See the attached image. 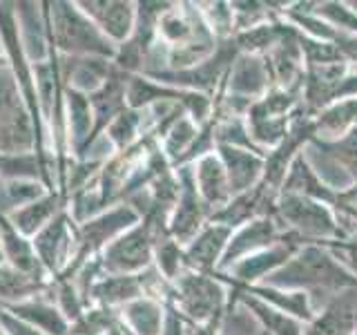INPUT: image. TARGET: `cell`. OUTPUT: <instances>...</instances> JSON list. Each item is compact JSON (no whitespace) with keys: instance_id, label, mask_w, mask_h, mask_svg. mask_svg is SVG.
Here are the masks:
<instances>
[{"instance_id":"obj_1","label":"cell","mask_w":357,"mask_h":335,"mask_svg":"<svg viewBox=\"0 0 357 335\" xmlns=\"http://www.w3.org/2000/svg\"><path fill=\"white\" fill-rule=\"evenodd\" d=\"M264 284L306 293L315 315L333 297L349 288H357V282L344 271L328 246L324 244H301L290 255V260Z\"/></svg>"},{"instance_id":"obj_2","label":"cell","mask_w":357,"mask_h":335,"mask_svg":"<svg viewBox=\"0 0 357 335\" xmlns=\"http://www.w3.org/2000/svg\"><path fill=\"white\" fill-rule=\"evenodd\" d=\"M36 154L56 188V163L9 67L0 70V156ZM59 190V188H56Z\"/></svg>"},{"instance_id":"obj_3","label":"cell","mask_w":357,"mask_h":335,"mask_svg":"<svg viewBox=\"0 0 357 335\" xmlns=\"http://www.w3.org/2000/svg\"><path fill=\"white\" fill-rule=\"evenodd\" d=\"M47 11L50 47L59 56H98L114 61L116 45H112L89 20L76 0H52Z\"/></svg>"},{"instance_id":"obj_4","label":"cell","mask_w":357,"mask_h":335,"mask_svg":"<svg viewBox=\"0 0 357 335\" xmlns=\"http://www.w3.org/2000/svg\"><path fill=\"white\" fill-rule=\"evenodd\" d=\"M230 286L219 273L183 271L170 284L167 304L188 324H219L230 306Z\"/></svg>"},{"instance_id":"obj_5","label":"cell","mask_w":357,"mask_h":335,"mask_svg":"<svg viewBox=\"0 0 357 335\" xmlns=\"http://www.w3.org/2000/svg\"><path fill=\"white\" fill-rule=\"evenodd\" d=\"M275 217L290 239L299 244H333L342 241L340 215L333 204L301 195L279 193Z\"/></svg>"},{"instance_id":"obj_6","label":"cell","mask_w":357,"mask_h":335,"mask_svg":"<svg viewBox=\"0 0 357 335\" xmlns=\"http://www.w3.org/2000/svg\"><path fill=\"white\" fill-rule=\"evenodd\" d=\"M301 154L335 197L357 184V128L337 139H310Z\"/></svg>"},{"instance_id":"obj_7","label":"cell","mask_w":357,"mask_h":335,"mask_svg":"<svg viewBox=\"0 0 357 335\" xmlns=\"http://www.w3.org/2000/svg\"><path fill=\"white\" fill-rule=\"evenodd\" d=\"M163 234L165 226L150 219H141L137 226L126 230L119 239L112 241L100 253L98 262L103 273L114 275H139L154 266V248Z\"/></svg>"},{"instance_id":"obj_8","label":"cell","mask_w":357,"mask_h":335,"mask_svg":"<svg viewBox=\"0 0 357 335\" xmlns=\"http://www.w3.org/2000/svg\"><path fill=\"white\" fill-rule=\"evenodd\" d=\"M139 221H141L139 212L130 204H126V201H121V204H114L107 210L98 212L96 217L78 223V228H76L78 230V253H76L74 264L70 266V271H67L63 277H72L83 264L100 257V253H103L112 241L119 239L121 234L130 230L132 226H137Z\"/></svg>"},{"instance_id":"obj_9","label":"cell","mask_w":357,"mask_h":335,"mask_svg":"<svg viewBox=\"0 0 357 335\" xmlns=\"http://www.w3.org/2000/svg\"><path fill=\"white\" fill-rule=\"evenodd\" d=\"M78 223L72 219L67 208L59 217H54L36 237L31 239L33 251L38 255L45 273L50 279L63 277L76 260L78 253Z\"/></svg>"},{"instance_id":"obj_10","label":"cell","mask_w":357,"mask_h":335,"mask_svg":"<svg viewBox=\"0 0 357 335\" xmlns=\"http://www.w3.org/2000/svg\"><path fill=\"white\" fill-rule=\"evenodd\" d=\"M174 170L178 177V197L174 201V208L170 212V217H167L165 230L174 241L185 246L212 219V215L197 193L190 165L174 168Z\"/></svg>"},{"instance_id":"obj_11","label":"cell","mask_w":357,"mask_h":335,"mask_svg":"<svg viewBox=\"0 0 357 335\" xmlns=\"http://www.w3.org/2000/svg\"><path fill=\"white\" fill-rule=\"evenodd\" d=\"M284 239H288V234L282 223H279V219L275 217V212L273 215H264V217L241 223V226L234 228L230 234L226 255H223L221 266H219V273H226L230 266L241 262L243 257L255 255L264 248H271V246Z\"/></svg>"},{"instance_id":"obj_12","label":"cell","mask_w":357,"mask_h":335,"mask_svg":"<svg viewBox=\"0 0 357 335\" xmlns=\"http://www.w3.org/2000/svg\"><path fill=\"white\" fill-rule=\"evenodd\" d=\"M299 241L295 239H284L271 248H264L255 255L243 257L241 262H237L234 266H230L226 273H219L223 279L228 282V286L232 288H248V286H257V284H264L268 277L273 273H277L282 268L290 255H293L299 248Z\"/></svg>"},{"instance_id":"obj_13","label":"cell","mask_w":357,"mask_h":335,"mask_svg":"<svg viewBox=\"0 0 357 335\" xmlns=\"http://www.w3.org/2000/svg\"><path fill=\"white\" fill-rule=\"evenodd\" d=\"M76 3L98 31L112 45H116V50L137 27V3L132 0H76Z\"/></svg>"},{"instance_id":"obj_14","label":"cell","mask_w":357,"mask_h":335,"mask_svg":"<svg viewBox=\"0 0 357 335\" xmlns=\"http://www.w3.org/2000/svg\"><path fill=\"white\" fill-rule=\"evenodd\" d=\"M114 70V61L98 59V56H59V74L63 87L85 96L96 94L109 81Z\"/></svg>"},{"instance_id":"obj_15","label":"cell","mask_w":357,"mask_h":335,"mask_svg":"<svg viewBox=\"0 0 357 335\" xmlns=\"http://www.w3.org/2000/svg\"><path fill=\"white\" fill-rule=\"evenodd\" d=\"M232 230L217 221H208L192 239L183 246L185 268L197 273H219Z\"/></svg>"},{"instance_id":"obj_16","label":"cell","mask_w":357,"mask_h":335,"mask_svg":"<svg viewBox=\"0 0 357 335\" xmlns=\"http://www.w3.org/2000/svg\"><path fill=\"white\" fill-rule=\"evenodd\" d=\"M16 25L20 36V47L31 65L45 63L50 59V31L45 3H14Z\"/></svg>"},{"instance_id":"obj_17","label":"cell","mask_w":357,"mask_h":335,"mask_svg":"<svg viewBox=\"0 0 357 335\" xmlns=\"http://www.w3.org/2000/svg\"><path fill=\"white\" fill-rule=\"evenodd\" d=\"M145 295V275H114L103 273L89 286L85 302L87 306H98L112 313H119L130 302Z\"/></svg>"},{"instance_id":"obj_18","label":"cell","mask_w":357,"mask_h":335,"mask_svg":"<svg viewBox=\"0 0 357 335\" xmlns=\"http://www.w3.org/2000/svg\"><path fill=\"white\" fill-rule=\"evenodd\" d=\"M190 172H192L195 188L201 201L210 210V215H215L223 206H228V201L232 199V190L226 168H223L217 150L199 156L195 163H190Z\"/></svg>"},{"instance_id":"obj_19","label":"cell","mask_w":357,"mask_h":335,"mask_svg":"<svg viewBox=\"0 0 357 335\" xmlns=\"http://www.w3.org/2000/svg\"><path fill=\"white\" fill-rule=\"evenodd\" d=\"M217 154L226 168L232 197L264 184L266 154L248 148H234V145H217Z\"/></svg>"},{"instance_id":"obj_20","label":"cell","mask_w":357,"mask_h":335,"mask_svg":"<svg viewBox=\"0 0 357 335\" xmlns=\"http://www.w3.org/2000/svg\"><path fill=\"white\" fill-rule=\"evenodd\" d=\"M201 137V126L188 114H178L167 123V126L156 134V143L172 168H181L192 163V152L197 148V141Z\"/></svg>"},{"instance_id":"obj_21","label":"cell","mask_w":357,"mask_h":335,"mask_svg":"<svg viewBox=\"0 0 357 335\" xmlns=\"http://www.w3.org/2000/svg\"><path fill=\"white\" fill-rule=\"evenodd\" d=\"M357 329V288H349L333 297L315 318H312L304 335H353Z\"/></svg>"},{"instance_id":"obj_22","label":"cell","mask_w":357,"mask_h":335,"mask_svg":"<svg viewBox=\"0 0 357 335\" xmlns=\"http://www.w3.org/2000/svg\"><path fill=\"white\" fill-rule=\"evenodd\" d=\"M9 315H14L16 320L29 324V327L38 329L47 335H70V322L61 313V308L56 306V302L52 299V290L47 295L33 297L27 302H20L16 306L5 308Z\"/></svg>"},{"instance_id":"obj_23","label":"cell","mask_w":357,"mask_h":335,"mask_svg":"<svg viewBox=\"0 0 357 335\" xmlns=\"http://www.w3.org/2000/svg\"><path fill=\"white\" fill-rule=\"evenodd\" d=\"M167 315V304L156 297L143 295L123 306L116 318L128 335H161Z\"/></svg>"},{"instance_id":"obj_24","label":"cell","mask_w":357,"mask_h":335,"mask_svg":"<svg viewBox=\"0 0 357 335\" xmlns=\"http://www.w3.org/2000/svg\"><path fill=\"white\" fill-rule=\"evenodd\" d=\"M0 251H3L5 264L14 266L27 275L50 279V275L45 273L43 264L38 262V255L33 251L31 239L11 226V221L7 217H0Z\"/></svg>"},{"instance_id":"obj_25","label":"cell","mask_w":357,"mask_h":335,"mask_svg":"<svg viewBox=\"0 0 357 335\" xmlns=\"http://www.w3.org/2000/svg\"><path fill=\"white\" fill-rule=\"evenodd\" d=\"M230 293H232V299L239 302L268 335H304V329H306L304 322L277 311L275 306L266 304V302L250 295L248 290H243V288H230Z\"/></svg>"},{"instance_id":"obj_26","label":"cell","mask_w":357,"mask_h":335,"mask_svg":"<svg viewBox=\"0 0 357 335\" xmlns=\"http://www.w3.org/2000/svg\"><path fill=\"white\" fill-rule=\"evenodd\" d=\"M65 208H67V199L59 193V190H50L45 197L36 199L33 204H29L25 208L16 210L14 215H9L7 219L11 221V226H14L18 232L33 239L54 217H59Z\"/></svg>"},{"instance_id":"obj_27","label":"cell","mask_w":357,"mask_h":335,"mask_svg":"<svg viewBox=\"0 0 357 335\" xmlns=\"http://www.w3.org/2000/svg\"><path fill=\"white\" fill-rule=\"evenodd\" d=\"M52 290V279H40L18 271L9 264H0V306L9 308L20 302L47 295Z\"/></svg>"},{"instance_id":"obj_28","label":"cell","mask_w":357,"mask_h":335,"mask_svg":"<svg viewBox=\"0 0 357 335\" xmlns=\"http://www.w3.org/2000/svg\"><path fill=\"white\" fill-rule=\"evenodd\" d=\"M312 126H315V137L312 139H337L349 130L357 128V96L340 98L324 107L312 117Z\"/></svg>"},{"instance_id":"obj_29","label":"cell","mask_w":357,"mask_h":335,"mask_svg":"<svg viewBox=\"0 0 357 335\" xmlns=\"http://www.w3.org/2000/svg\"><path fill=\"white\" fill-rule=\"evenodd\" d=\"M279 193L319 199V201H326V204H333V206H335V201H337V197H335L331 190L319 181V177L312 172V168L308 165V161L304 159L301 152L295 156L293 163H290Z\"/></svg>"},{"instance_id":"obj_30","label":"cell","mask_w":357,"mask_h":335,"mask_svg":"<svg viewBox=\"0 0 357 335\" xmlns=\"http://www.w3.org/2000/svg\"><path fill=\"white\" fill-rule=\"evenodd\" d=\"M243 290H248L250 295L259 297L261 302H266V304L275 306L277 311H282V313H286V315L295 318L304 324H308L312 318H315L310 297L306 293H301V290H286V288H277V286H268V284L248 286Z\"/></svg>"},{"instance_id":"obj_31","label":"cell","mask_w":357,"mask_h":335,"mask_svg":"<svg viewBox=\"0 0 357 335\" xmlns=\"http://www.w3.org/2000/svg\"><path fill=\"white\" fill-rule=\"evenodd\" d=\"M50 188L38 179H11L0 177V217L14 215L16 210L33 204L36 199L45 197Z\"/></svg>"},{"instance_id":"obj_32","label":"cell","mask_w":357,"mask_h":335,"mask_svg":"<svg viewBox=\"0 0 357 335\" xmlns=\"http://www.w3.org/2000/svg\"><path fill=\"white\" fill-rule=\"evenodd\" d=\"M103 137L112 145V150L116 152H126L132 145H137L141 139H145V126H143V112L141 110H123L121 114L109 123Z\"/></svg>"},{"instance_id":"obj_33","label":"cell","mask_w":357,"mask_h":335,"mask_svg":"<svg viewBox=\"0 0 357 335\" xmlns=\"http://www.w3.org/2000/svg\"><path fill=\"white\" fill-rule=\"evenodd\" d=\"M154 268L159 271V275L165 282H174V279L181 275L185 268V257H183V246L174 241L170 234H163V237L156 241L154 248Z\"/></svg>"},{"instance_id":"obj_34","label":"cell","mask_w":357,"mask_h":335,"mask_svg":"<svg viewBox=\"0 0 357 335\" xmlns=\"http://www.w3.org/2000/svg\"><path fill=\"white\" fill-rule=\"evenodd\" d=\"M206 27L219 43L234 38V11L232 3H197Z\"/></svg>"},{"instance_id":"obj_35","label":"cell","mask_w":357,"mask_h":335,"mask_svg":"<svg viewBox=\"0 0 357 335\" xmlns=\"http://www.w3.org/2000/svg\"><path fill=\"white\" fill-rule=\"evenodd\" d=\"M219 335H268L239 302L230 297V306L219 322Z\"/></svg>"},{"instance_id":"obj_36","label":"cell","mask_w":357,"mask_h":335,"mask_svg":"<svg viewBox=\"0 0 357 335\" xmlns=\"http://www.w3.org/2000/svg\"><path fill=\"white\" fill-rule=\"evenodd\" d=\"M324 246H328V251L335 255V260L340 262V266L357 282V246L346 244V241H333Z\"/></svg>"},{"instance_id":"obj_37","label":"cell","mask_w":357,"mask_h":335,"mask_svg":"<svg viewBox=\"0 0 357 335\" xmlns=\"http://www.w3.org/2000/svg\"><path fill=\"white\" fill-rule=\"evenodd\" d=\"M0 327L5 329L7 335H47V333L29 327V324H25V322L16 320L14 315H9L5 308H3V313H0Z\"/></svg>"},{"instance_id":"obj_38","label":"cell","mask_w":357,"mask_h":335,"mask_svg":"<svg viewBox=\"0 0 357 335\" xmlns=\"http://www.w3.org/2000/svg\"><path fill=\"white\" fill-rule=\"evenodd\" d=\"M161 335H188V322L178 315L176 308H172L170 304H167V315H165Z\"/></svg>"},{"instance_id":"obj_39","label":"cell","mask_w":357,"mask_h":335,"mask_svg":"<svg viewBox=\"0 0 357 335\" xmlns=\"http://www.w3.org/2000/svg\"><path fill=\"white\" fill-rule=\"evenodd\" d=\"M105 335H128V333H126V329H123L121 324H119V318H116V322L112 324V327L105 331Z\"/></svg>"},{"instance_id":"obj_40","label":"cell","mask_w":357,"mask_h":335,"mask_svg":"<svg viewBox=\"0 0 357 335\" xmlns=\"http://www.w3.org/2000/svg\"><path fill=\"white\" fill-rule=\"evenodd\" d=\"M5 67H7V59H5V54L0 52V70H5Z\"/></svg>"},{"instance_id":"obj_41","label":"cell","mask_w":357,"mask_h":335,"mask_svg":"<svg viewBox=\"0 0 357 335\" xmlns=\"http://www.w3.org/2000/svg\"><path fill=\"white\" fill-rule=\"evenodd\" d=\"M351 7L355 9V14H357V0H355V3H351Z\"/></svg>"},{"instance_id":"obj_42","label":"cell","mask_w":357,"mask_h":335,"mask_svg":"<svg viewBox=\"0 0 357 335\" xmlns=\"http://www.w3.org/2000/svg\"><path fill=\"white\" fill-rule=\"evenodd\" d=\"M0 264H3V251H0Z\"/></svg>"},{"instance_id":"obj_43","label":"cell","mask_w":357,"mask_h":335,"mask_svg":"<svg viewBox=\"0 0 357 335\" xmlns=\"http://www.w3.org/2000/svg\"><path fill=\"white\" fill-rule=\"evenodd\" d=\"M353 335H357V329H355V333H353Z\"/></svg>"},{"instance_id":"obj_44","label":"cell","mask_w":357,"mask_h":335,"mask_svg":"<svg viewBox=\"0 0 357 335\" xmlns=\"http://www.w3.org/2000/svg\"><path fill=\"white\" fill-rule=\"evenodd\" d=\"M0 313H3V306H0Z\"/></svg>"}]
</instances>
